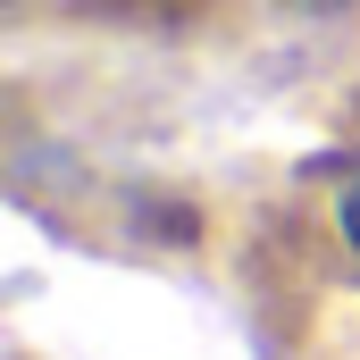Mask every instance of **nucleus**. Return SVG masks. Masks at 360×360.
<instances>
[{
	"instance_id": "obj_2",
	"label": "nucleus",
	"mask_w": 360,
	"mask_h": 360,
	"mask_svg": "<svg viewBox=\"0 0 360 360\" xmlns=\"http://www.w3.org/2000/svg\"><path fill=\"white\" fill-rule=\"evenodd\" d=\"M302 8H335V0H302Z\"/></svg>"
},
{
	"instance_id": "obj_1",
	"label": "nucleus",
	"mask_w": 360,
	"mask_h": 360,
	"mask_svg": "<svg viewBox=\"0 0 360 360\" xmlns=\"http://www.w3.org/2000/svg\"><path fill=\"white\" fill-rule=\"evenodd\" d=\"M335 218H344V243H352V252H360V184H352V193H344V210H335Z\"/></svg>"
}]
</instances>
